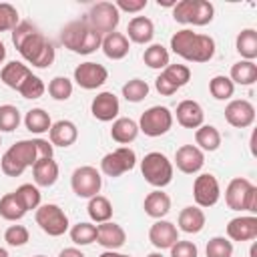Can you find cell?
Listing matches in <instances>:
<instances>
[{"label": "cell", "instance_id": "obj_1", "mask_svg": "<svg viewBox=\"0 0 257 257\" xmlns=\"http://www.w3.org/2000/svg\"><path fill=\"white\" fill-rule=\"evenodd\" d=\"M12 44L20 56L36 68H48L54 62V44L30 22H18V26L12 30Z\"/></svg>", "mask_w": 257, "mask_h": 257}, {"label": "cell", "instance_id": "obj_2", "mask_svg": "<svg viewBox=\"0 0 257 257\" xmlns=\"http://www.w3.org/2000/svg\"><path fill=\"white\" fill-rule=\"evenodd\" d=\"M52 145L44 139H22L14 143L0 159V169L6 177H20L40 159H52Z\"/></svg>", "mask_w": 257, "mask_h": 257}, {"label": "cell", "instance_id": "obj_3", "mask_svg": "<svg viewBox=\"0 0 257 257\" xmlns=\"http://www.w3.org/2000/svg\"><path fill=\"white\" fill-rule=\"evenodd\" d=\"M171 50L189 62H209L215 56V40L209 34L183 28L171 36Z\"/></svg>", "mask_w": 257, "mask_h": 257}, {"label": "cell", "instance_id": "obj_4", "mask_svg": "<svg viewBox=\"0 0 257 257\" xmlns=\"http://www.w3.org/2000/svg\"><path fill=\"white\" fill-rule=\"evenodd\" d=\"M60 42L70 52H76V54H92L96 48H100L102 36L96 30H92L86 24V20H74V22H68L62 28Z\"/></svg>", "mask_w": 257, "mask_h": 257}, {"label": "cell", "instance_id": "obj_5", "mask_svg": "<svg viewBox=\"0 0 257 257\" xmlns=\"http://www.w3.org/2000/svg\"><path fill=\"white\" fill-rule=\"evenodd\" d=\"M225 203L233 211L257 213V187L243 177H235L225 189Z\"/></svg>", "mask_w": 257, "mask_h": 257}, {"label": "cell", "instance_id": "obj_6", "mask_svg": "<svg viewBox=\"0 0 257 257\" xmlns=\"http://www.w3.org/2000/svg\"><path fill=\"white\" fill-rule=\"evenodd\" d=\"M215 16V6L209 0H179L173 8V18L179 24L207 26Z\"/></svg>", "mask_w": 257, "mask_h": 257}, {"label": "cell", "instance_id": "obj_7", "mask_svg": "<svg viewBox=\"0 0 257 257\" xmlns=\"http://www.w3.org/2000/svg\"><path fill=\"white\" fill-rule=\"evenodd\" d=\"M141 173L149 185L163 189L173 181V163L167 159V155L153 151L147 153L145 159L141 161Z\"/></svg>", "mask_w": 257, "mask_h": 257}, {"label": "cell", "instance_id": "obj_8", "mask_svg": "<svg viewBox=\"0 0 257 257\" xmlns=\"http://www.w3.org/2000/svg\"><path fill=\"white\" fill-rule=\"evenodd\" d=\"M84 20L100 36L102 34L106 36V34L116 30V26L120 22V12H118V8L112 2H96V4L90 6V10H88Z\"/></svg>", "mask_w": 257, "mask_h": 257}, {"label": "cell", "instance_id": "obj_9", "mask_svg": "<svg viewBox=\"0 0 257 257\" xmlns=\"http://www.w3.org/2000/svg\"><path fill=\"white\" fill-rule=\"evenodd\" d=\"M139 133H145L147 137H161L171 131L173 126V112L167 106H151L147 108L139 118Z\"/></svg>", "mask_w": 257, "mask_h": 257}, {"label": "cell", "instance_id": "obj_10", "mask_svg": "<svg viewBox=\"0 0 257 257\" xmlns=\"http://www.w3.org/2000/svg\"><path fill=\"white\" fill-rule=\"evenodd\" d=\"M34 219H36V225L50 237H60L68 231V217L54 203L40 205L34 213Z\"/></svg>", "mask_w": 257, "mask_h": 257}, {"label": "cell", "instance_id": "obj_11", "mask_svg": "<svg viewBox=\"0 0 257 257\" xmlns=\"http://www.w3.org/2000/svg\"><path fill=\"white\" fill-rule=\"evenodd\" d=\"M70 187H72L76 197L90 199V197L98 195V191L102 187V177H100V173L94 167L84 165V167H78V169L72 171Z\"/></svg>", "mask_w": 257, "mask_h": 257}, {"label": "cell", "instance_id": "obj_12", "mask_svg": "<svg viewBox=\"0 0 257 257\" xmlns=\"http://www.w3.org/2000/svg\"><path fill=\"white\" fill-rule=\"evenodd\" d=\"M137 165V153L131 147H118L112 153H106L100 161V171L106 177H120L126 171H133Z\"/></svg>", "mask_w": 257, "mask_h": 257}, {"label": "cell", "instance_id": "obj_13", "mask_svg": "<svg viewBox=\"0 0 257 257\" xmlns=\"http://www.w3.org/2000/svg\"><path fill=\"white\" fill-rule=\"evenodd\" d=\"M221 197V189H219V181L215 175L211 173H203L195 179L193 183V199L197 203V207L201 209H207V207H213L217 205Z\"/></svg>", "mask_w": 257, "mask_h": 257}, {"label": "cell", "instance_id": "obj_14", "mask_svg": "<svg viewBox=\"0 0 257 257\" xmlns=\"http://www.w3.org/2000/svg\"><path fill=\"white\" fill-rule=\"evenodd\" d=\"M106 78H108V70L102 64L92 62V60L82 62L74 68V82L84 90H94V88L102 86L106 82Z\"/></svg>", "mask_w": 257, "mask_h": 257}, {"label": "cell", "instance_id": "obj_15", "mask_svg": "<svg viewBox=\"0 0 257 257\" xmlns=\"http://www.w3.org/2000/svg\"><path fill=\"white\" fill-rule=\"evenodd\" d=\"M225 120L235 128H247L255 122V106L245 98H235L225 106Z\"/></svg>", "mask_w": 257, "mask_h": 257}, {"label": "cell", "instance_id": "obj_16", "mask_svg": "<svg viewBox=\"0 0 257 257\" xmlns=\"http://www.w3.org/2000/svg\"><path fill=\"white\" fill-rule=\"evenodd\" d=\"M175 165H177V169H179L181 173H185V175H195V173H199V171L203 169V165H205V155H203V151H201L199 147H195V145H183V147H179L177 153H175Z\"/></svg>", "mask_w": 257, "mask_h": 257}, {"label": "cell", "instance_id": "obj_17", "mask_svg": "<svg viewBox=\"0 0 257 257\" xmlns=\"http://www.w3.org/2000/svg\"><path fill=\"white\" fill-rule=\"evenodd\" d=\"M118 110H120V102H118V96L104 90V92H98L92 102H90V112L94 118L102 120V122H110L118 116Z\"/></svg>", "mask_w": 257, "mask_h": 257}, {"label": "cell", "instance_id": "obj_18", "mask_svg": "<svg viewBox=\"0 0 257 257\" xmlns=\"http://www.w3.org/2000/svg\"><path fill=\"white\" fill-rule=\"evenodd\" d=\"M149 241L159 249H171L177 241H179V231L175 227V223L165 221V219H157L151 229H149Z\"/></svg>", "mask_w": 257, "mask_h": 257}, {"label": "cell", "instance_id": "obj_19", "mask_svg": "<svg viewBox=\"0 0 257 257\" xmlns=\"http://www.w3.org/2000/svg\"><path fill=\"white\" fill-rule=\"evenodd\" d=\"M227 237L229 241H253L257 237V217L255 215H241L227 223Z\"/></svg>", "mask_w": 257, "mask_h": 257}, {"label": "cell", "instance_id": "obj_20", "mask_svg": "<svg viewBox=\"0 0 257 257\" xmlns=\"http://www.w3.org/2000/svg\"><path fill=\"white\" fill-rule=\"evenodd\" d=\"M126 241V233L120 225L106 221L96 225V243L102 245L106 251H116L118 247H122Z\"/></svg>", "mask_w": 257, "mask_h": 257}, {"label": "cell", "instance_id": "obj_21", "mask_svg": "<svg viewBox=\"0 0 257 257\" xmlns=\"http://www.w3.org/2000/svg\"><path fill=\"white\" fill-rule=\"evenodd\" d=\"M175 116H177V122L185 128H199L205 120V112H203V106L197 102V100H181L177 104V110H175Z\"/></svg>", "mask_w": 257, "mask_h": 257}, {"label": "cell", "instance_id": "obj_22", "mask_svg": "<svg viewBox=\"0 0 257 257\" xmlns=\"http://www.w3.org/2000/svg\"><path fill=\"white\" fill-rule=\"evenodd\" d=\"M48 137H50V145L52 147H64L66 149V147H70V145L76 143L78 128H76V124L72 120L62 118V120L52 122L50 131H48Z\"/></svg>", "mask_w": 257, "mask_h": 257}, {"label": "cell", "instance_id": "obj_23", "mask_svg": "<svg viewBox=\"0 0 257 257\" xmlns=\"http://www.w3.org/2000/svg\"><path fill=\"white\" fill-rule=\"evenodd\" d=\"M124 36L135 44H149L155 36V24L147 16H135V18H131V22L126 26Z\"/></svg>", "mask_w": 257, "mask_h": 257}, {"label": "cell", "instance_id": "obj_24", "mask_svg": "<svg viewBox=\"0 0 257 257\" xmlns=\"http://www.w3.org/2000/svg\"><path fill=\"white\" fill-rule=\"evenodd\" d=\"M100 48H102V52H104L106 58H110V60H120V58H124V56L128 54L131 42H128V38H126L124 34H120V32H110V34L102 36Z\"/></svg>", "mask_w": 257, "mask_h": 257}, {"label": "cell", "instance_id": "obj_25", "mask_svg": "<svg viewBox=\"0 0 257 257\" xmlns=\"http://www.w3.org/2000/svg\"><path fill=\"white\" fill-rule=\"evenodd\" d=\"M30 74H32V70H30L26 64L12 60V62H8V64L2 66V70H0V80H2L6 86H10V88L20 90V86L28 80Z\"/></svg>", "mask_w": 257, "mask_h": 257}, {"label": "cell", "instance_id": "obj_26", "mask_svg": "<svg viewBox=\"0 0 257 257\" xmlns=\"http://www.w3.org/2000/svg\"><path fill=\"white\" fill-rule=\"evenodd\" d=\"M145 213L153 219H163L169 211H171V197L167 193H163L161 189H155L151 191L147 197H145Z\"/></svg>", "mask_w": 257, "mask_h": 257}, {"label": "cell", "instance_id": "obj_27", "mask_svg": "<svg viewBox=\"0 0 257 257\" xmlns=\"http://www.w3.org/2000/svg\"><path fill=\"white\" fill-rule=\"evenodd\" d=\"M205 221H207V217H205L203 209L197 207V205H189V207L181 209V213H179V229L185 231V233L203 231Z\"/></svg>", "mask_w": 257, "mask_h": 257}, {"label": "cell", "instance_id": "obj_28", "mask_svg": "<svg viewBox=\"0 0 257 257\" xmlns=\"http://www.w3.org/2000/svg\"><path fill=\"white\" fill-rule=\"evenodd\" d=\"M110 137L118 145H128L139 137V124L128 116L114 118L112 126H110Z\"/></svg>", "mask_w": 257, "mask_h": 257}, {"label": "cell", "instance_id": "obj_29", "mask_svg": "<svg viewBox=\"0 0 257 257\" xmlns=\"http://www.w3.org/2000/svg\"><path fill=\"white\" fill-rule=\"evenodd\" d=\"M36 187H52L58 181V163L54 159H40L32 167Z\"/></svg>", "mask_w": 257, "mask_h": 257}, {"label": "cell", "instance_id": "obj_30", "mask_svg": "<svg viewBox=\"0 0 257 257\" xmlns=\"http://www.w3.org/2000/svg\"><path fill=\"white\" fill-rule=\"evenodd\" d=\"M235 48L243 60H255L257 58V30L243 28L235 38Z\"/></svg>", "mask_w": 257, "mask_h": 257}, {"label": "cell", "instance_id": "obj_31", "mask_svg": "<svg viewBox=\"0 0 257 257\" xmlns=\"http://www.w3.org/2000/svg\"><path fill=\"white\" fill-rule=\"evenodd\" d=\"M233 84H241V86H251L257 80V64L253 60H239L231 66V74H229Z\"/></svg>", "mask_w": 257, "mask_h": 257}, {"label": "cell", "instance_id": "obj_32", "mask_svg": "<svg viewBox=\"0 0 257 257\" xmlns=\"http://www.w3.org/2000/svg\"><path fill=\"white\" fill-rule=\"evenodd\" d=\"M86 213H88V217L94 223H98V225L100 223H106L112 217V203L106 197H102V195H94V197L88 199Z\"/></svg>", "mask_w": 257, "mask_h": 257}, {"label": "cell", "instance_id": "obj_33", "mask_svg": "<svg viewBox=\"0 0 257 257\" xmlns=\"http://www.w3.org/2000/svg\"><path fill=\"white\" fill-rule=\"evenodd\" d=\"M195 143L199 145L201 151L213 153V151H217L221 147V133L213 124H201L195 131Z\"/></svg>", "mask_w": 257, "mask_h": 257}, {"label": "cell", "instance_id": "obj_34", "mask_svg": "<svg viewBox=\"0 0 257 257\" xmlns=\"http://www.w3.org/2000/svg\"><path fill=\"white\" fill-rule=\"evenodd\" d=\"M24 124L30 133L34 135H42V133H48L50 126H52V120H50V114L44 110V108H30L24 116Z\"/></svg>", "mask_w": 257, "mask_h": 257}, {"label": "cell", "instance_id": "obj_35", "mask_svg": "<svg viewBox=\"0 0 257 257\" xmlns=\"http://www.w3.org/2000/svg\"><path fill=\"white\" fill-rule=\"evenodd\" d=\"M26 215V209L22 207L16 193H6L0 197V217L6 221H18Z\"/></svg>", "mask_w": 257, "mask_h": 257}, {"label": "cell", "instance_id": "obj_36", "mask_svg": "<svg viewBox=\"0 0 257 257\" xmlns=\"http://www.w3.org/2000/svg\"><path fill=\"white\" fill-rule=\"evenodd\" d=\"M143 60L149 68L163 70L165 66H169V50L163 44H151L149 48H145Z\"/></svg>", "mask_w": 257, "mask_h": 257}, {"label": "cell", "instance_id": "obj_37", "mask_svg": "<svg viewBox=\"0 0 257 257\" xmlns=\"http://www.w3.org/2000/svg\"><path fill=\"white\" fill-rule=\"evenodd\" d=\"M209 92L213 94V98L217 100H229L235 92V84L231 82L229 76L225 74H217L209 80Z\"/></svg>", "mask_w": 257, "mask_h": 257}, {"label": "cell", "instance_id": "obj_38", "mask_svg": "<svg viewBox=\"0 0 257 257\" xmlns=\"http://www.w3.org/2000/svg\"><path fill=\"white\" fill-rule=\"evenodd\" d=\"M161 74H163L173 86H177V88L185 86V84L191 80V70H189L187 64H169V66H165V68L161 70Z\"/></svg>", "mask_w": 257, "mask_h": 257}, {"label": "cell", "instance_id": "obj_39", "mask_svg": "<svg viewBox=\"0 0 257 257\" xmlns=\"http://www.w3.org/2000/svg\"><path fill=\"white\" fill-rule=\"evenodd\" d=\"M14 193H16V197L20 199V203H22V207H24L26 211H32V209H38V207H40V191H38L36 185L24 183V185H20Z\"/></svg>", "mask_w": 257, "mask_h": 257}, {"label": "cell", "instance_id": "obj_40", "mask_svg": "<svg viewBox=\"0 0 257 257\" xmlns=\"http://www.w3.org/2000/svg\"><path fill=\"white\" fill-rule=\"evenodd\" d=\"M149 94V84L143 78H131L122 84V96L128 102H141Z\"/></svg>", "mask_w": 257, "mask_h": 257}, {"label": "cell", "instance_id": "obj_41", "mask_svg": "<svg viewBox=\"0 0 257 257\" xmlns=\"http://www.w3.org/2000/svg\"><path fill=\"white\" fill-rule=\"evenodd\" d=\"M70 239L74 245H90L96 241V225L92 223H76L70 227Z\"/></svg>", "mask_w": 257, "mask_h": 257}, {"label": "cell", "instance_id": "obj_42", "mask_svg": "<svg viewBox=\"0 0 257 257\" xmlns=\"http://www.w3.org/2000/svg\"><path fill=\"white\" fill-rule=\"evenodd\" d=\"M20 124V110L14 104L0 106V133H12Z\"/></svg>", "mask_w": 257, "mask_h": 257}, {"label": "cell", "instance_id": "obj_43", "mask_svg": "<svg viewBox=\"0 0 257 257\" xmlns=\"http://www.w3.org/2000/svg\"><path fill=\"white\" fill-rule=\"evenodd\" d=\"M48 94L54 100H68L72 96V80L66 76H54L48 82Z\"/></svg>", "mask_w": 257, "mask_h": 257}, {"label": "cell", "instance_id": "obj_44", "mask_svg": "<svg viewBox=\"0 0 257 257\" xmlns=\"http://www.w3.org/2000/svg\"><path fill=\"white\" fill-rule=\"evenodd\" d=\"M205 253H207V257H231L233 243L227 237H213V239H209Z\"/></svg>", "mask_w": 257, "mask_h": 257}, {"label": "cell", "instance_id": "obj_45", "mask_svg": "<svg viewBox=\"0 0 257 257\" xmlns=\"http://www.w3.org/2000/svg\"><path fill=\"white\" fill-rule=\"evenodd\" d=\"M18 22V10L8 2H0V32H12Z\"/></svg>", "mask_w": 257, "mask_h": 257}, {"label": "cell", "instance_id": "obj_46", "mask_svg": "<svg viewBox=\"0 0 257 257\" xmlns=\"http://www.w3.org/2000/svg\"><path fill=\"white\" fill-rule=\"evenodd\" d=\"M44 90H46V86H44L42 78H40V76H36V74H30V76H28V80L20 86V90H18V92H20L24 98L34 100V98H40V96L44 94Z\"/></svg>", "mask_w": 257, "mask_h": 257}, {"label": "cell", "instance_id": "obj_47", "mask_svg": "<svg viewBox=\"0 0 257 257\" xmlns=\"http://www.w3.org/2000/svg\"><path fill=\"white\" fill-rule=\"evenodd\" d=\"M28 239H30V233L24 225H10L4 233V241L10 247H22L28 243Z\"/></svg>", "mask_w": 257, "mask_h": 257}, {"label": "cell", "instance_id": "obj_48", "mask_svg": "<svg viewBox=\"0 0 257 257\" xmlns=\"http://www.w3.org/2000/svg\"><path fill=\"white\" fill-rule=\"evenodd\" d=\"M199 251H197V245L193 241H177L173 247H171V257H197Z\"/></svg>", "mask_w": 257, "mask_h": 257}, {"label": "cell", "instance_id": "obj_49", "mask_svg": "<svg viewBox=\"0 0 257 257\" xmlns=\"http://www.w3.org/2000/svg\"><path fill=\"white\" fill-rule=\"evenodd\" d=\"M147 0H116L114 2V6L118 8V12L122 10V12H131V14H137V12H141L143 8H147Z\"/></svg>", "mask_w": 257, "mask_h": 257}, {"label": "cell", "instance_id": "obj_50", "mask_svg": "<svg viewBox=\"0 0 257 257\" xmlns=\"http://www.w3.org/2000/svg\"><path fill=\"white\" fill-rule=\"evenodd\" d=\"M58 257H84V253L80 249H76V247H66V249H62L58 253Z\"/></svg>", "mask_w": 257, "mask_h": 257}, {"label": "cell", "instance_id": "obj_51", "mask_svg": "<svg viewBox=\"0 0 257 257\" xmlns=\"http://www.w3.org/2000/svg\"><path fill=\"white\" fill-rule=\"evenodd\" d=\"M98 257H131V255H124V253H118V251H104Z\"/></svg>", "mask_w": 257, "mask_h": 257}, {"label": "cell", "instance_id": "obj_52", "mask_svg": "<svg viewBox=\"0 0 257 257\" xmlns=\"http://www.w3.org/2000/svg\"><path fill=\"white\" fill-rule=\"evenodd\" d=\"M157 4H159V6H167V8H169V6H171V8H175L177 0H157Z\"/></svg>", "mask_w": 257, "mask_h": 257}, {"label": "cell", "instance_id": "obj_53", "mask_svg": "<svg viewBox=\"0 0 257 257\" xmlns=\"http://www.w3.org/2000/svg\"><path fill=\"white\" fill-rule=\"evenodd\" d=\"M4 58H6V46H4V42L0 40V64L4 62Z\"/></svg>", "mask_w": 257, "mask_h": 257}, {"label": "cell", "instance_id": "obj_54", "mask_svg": "<svg viewBox=\"0 0 257 257\" xmlns=\"http://www.w3.org/2000/svg\"><path fill=\"white\" fill-rule=\"evenodd\" d=\"M147 257H165V255H163V253H161V251H155V253H149V255H147Z\"/></svg>", "mask_w": 257, "mask_h": 257}, {"label": "cell", "instance_id": "obj_55", "mask_svg": "<svg viewBox=\"0 0 257 257\" xmlns=\"http://www.w3.org/2000/svg\"><path fill=\"white\" fill-rule=\"evenodd\" d=\"M0 257H8V251L4 247H0Z\"/></svg>", "mask_w": 257, "mask_h": 257}, {"label": "cell", "instance_id": "obj_56", "mask_svg": "<svg viewBox=\"0 0 257 257\" xmlns=\"http://www.w3.org/2000/svg\"><path fill=\"white\" fill-rule=\"evenodd\" d=\"M251 257H257V249H255V245L251 247Z\"/></svg>", "mask_w": 257, "mask_h": 257}, {"label": "cell", "instance_id": "obj_57", "mask_svg": "<svg viewBox=\"0 0 257 257\" xmlns=\"http://www.w3.org/2000/svg\"><path fill=\"white\" fill-rule=\"evenodd\" d=\"M34 257H46V255H34Z\"/></svg>", "mask_w": 257, "mask_h": 257}, {"label": "cell", "instance_id": "obj_58", "mask_svg": "<svg viewBox=\"0 0 257 257\" xmlns=\"http://www.w3.org/2000/svg\"><path fill=\"white\" fill-rule=\"evenodd\" d=\"M0 145H2V139H0Z\"/></svg>", "mask_w": 257, "mask_h": 257}]
</instances>
